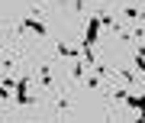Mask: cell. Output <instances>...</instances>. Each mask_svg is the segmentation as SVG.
I'll list each match as a JSON object with an SVG mask.
<instances>
[{
    "label": "cell",
    "mask_w": 145,
    "mask_h": 123,
    "mask_svg": "<svg viewBox=\"0 0 145 123\" xmlns=\"http://www.w3.org/2000/svg\"><path fill=\"white\" fill-rule=\"evenodd\" d=\"M20 29H26V32H36V36H48V26L45 20H42V13H29V16H23V23H20Z\"/></svg>",
    "instance_id": "cell-1"
},
{
    "label": "cell",
    "mask_w": 145,
    "mask_h": 123,
    "mask_svg": "<svg viewBox=\"0 0 145 123\" xmlns=\"http://www.w3.org/2000/svg\"><path fill=\"white\" fill-rule=\"evenodd\" d=\"M13 101L20 104V107H29V104H32V94H29V78H20V84H16V91H13Z\"/></svg>",
    "instance_id": "cell-2"
},
{
    "label": "cell",
    "mask_w": 145,
    "mask_h": 123,
    "mask_svg": "<svg viewBox=\"0 0 145 123\" xmlns=\"http://www.w3.org/2000/svg\"><path fill=\"white\" fill-rule=\"evenodd\" d=\"M100 13H93V16H87V32H84V46H93L97 42V32H100Z\"/></svg>",
    "instance_id": "cell-3"
},
{
    "label": "cell",
    "mask_w": 145,
    "mask_h": 123,
    "mask_svg": "<svg viewBox=\"0 0 145 123\" xmlns=\"http://www.w3.org/2000/svg\"><path fill=\"white\" fill-rule=\"evenodd\" d=\"M39 87L42 91H52V65H45V62L39 65Z\"/></svg>",
    "instance_id": "cell-4"
},
{
    "label": "cell",
    "mask_w": 145,
    "mask_h": 123,
    "mask_svg": "<svg viewBox=\"0 0 145 123\" xmlns=\"http://www.w3.org/2000/svg\"><path fill=\"white\" fill-rule=\"evenodd\" d=\"M55 52H58L61 58H78V55H81V46L71 49V46H65V42H55Z\"/></svg>",
    "instance_id": "cell-5"
},
{
    "label": "cell",
    "mask_w": 145,
    "mask_h": 123,
    "mask_svg": "<svg viewBox=\"0 0 145 123\" xmlns=\"http://www.w3.org/2000/svg\"><path fill=\"white\" fill-rule=\"evenodd\" d=\"M123 16H126V20H129V23H142V10H139V7H135V3L123 7Z\"/></svg>",
    "instance_id": "cell-6"
},
{
    "label": "cell",
    "mask_w": 145,
    "mask_h": 123,
    "mask_svg": "<svg viewBox=\"0 0 145 123\" xmlns=\"http://www.w3.org/2000/svg\"><path fill=\"white\" fill-rule=\"evenodd\" d=\"M116 75L123 78L126 84H139V78H142V75H135V71H129V68H116Z\"/></svg>",
    "instance_id": "cell-7"
},
{
    "label": "cell",
    "mask_w": 145,
    "mask_h": 123,
    "mask_svg": "<svg viewBox=\"0 0 145 123\" xmlns=\"http://www.w3.org/2000/svg\"><path fill=\"white\" fill-rule=\"evenodd\" d=\"M135 68H139V75H145V42H139V49H135Z\"/></svg>",
    "instance_id": "cell-8"
},
{
    "label": "cell",
    "mask_w": 145,
    "mask_h": 123,
    "mask_svg": "<svg viewBox=\"0 0 145 123\" xmlns=\"http://www.w3.org/2000/svg\"><path fill=\"white\" fill-rule=\"evenodd\" d=\"M84 87H87V91H100V75L97 71H93V75H87V78H84V81H81Z\"/></svg>",
    "instance_id": "cell-9"
},
{
    "label": "cell",
    "mask_w": 145,
    "mask_h": 123,
    "mask_svg": "<svg viewBox=\"0 0 145 123\" xmlns=\"http://www.w3.org/2000/svg\"><path fill=\"white\" fill-rule=\"evenodd\" d=\"M55 110H58V113H71V101H68L65 94H61V97L55 101Z\"/></svg>",
    "instance_id": "cell-10"
},
{
    "label": "cell",
    "mask_w": 145,
    "mask_h": 123,
    "mask_svg": "<svg viewBox=\"0 0 145 123\" xmlns=\"http://www.w3.org/2000/svg\"><path fill=\"white\" fill-rule=\"evenodd\" d=\"M36 3H48V0H36Z\"/></svg>",
    "instance_id": "cell-11"
}]
</instances>
